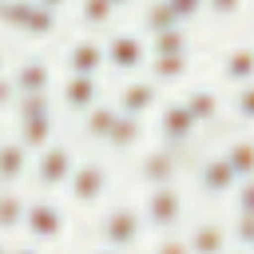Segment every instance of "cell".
I'll return each mask as SVG.
<instances>
[{"label":"cell","mask_w":254,"mask_h":254,"mask_svg":"<svg viewBox=\"0 0 254 254\" xmlns=\"http://www.w3.org/2000/svg\"><path fill=\"white\" fill-rule=\"evenodd\" d=\"M143 222L159 234L167 230H179L183 218H187V194L179 190V183H167V187H147L143 194Z\"/></svg>","instance_id":"1"},{"label":"cell","mask_w":254,"mask_h":254,"mask_svg":"<svg viewBox=\"0 0 254 254\" xmlns=\"http://www.w3.org/2000/svg\"><path fill=\"white\" fill-rule=\"evenodd\" d=\"M143 210L131 206V202H115L111 210H103L99 218V246H111V250H135L143 242Z\"/></svg>","instance_id":"2"},{"label":"cell","mask_w":254,"mask_h":254,"mask_svg":"<svg viewBox=\"0 0 254 254\" xmlns=\"http://www.w3.org/2000/svg\"><path fill=\"white\" fill-rule=\"evenodd\" d=\"M32 242H60L67 234V210L56 198H28L24 206V226H20Z\"/></svg>","instance_id":"3"},{"label":"cell","mask_w":254,"mask_h":254,"mask_svg":"<svg viewBox=\"0 0 254 254\" xmlns=\"http://www.w3.org/2000/svg\"><path fill=\"white\" fill-rule=\"evenodd\" d=\"M107 187H111L107 163H103V159H83V163H75V171H71V179H67V198H71V206H83V210H87V206L103 202Z\"/></svg>","instance_id":"4"},{"label":"cell","mask_w":254,"mask_h":254,"mask_svg":"<svg viewBox=\"0 0 254 254\" xmlns=\"http://www.w3.org/2000/svg\"><path fill=\"white\" fill-rule=\"evenodd\" d=\"M75 151L67 147V143H48L44 151H36V159H32V175H36V187H44V190H56V187H67V179H71V171H75Z\"/></svg>","instance_id":"5"},{"label":"cell","mask_w":254,"mask_h":254,"mask_svg":"<svg viewBox=\"0 0 254 254\" xmlns=\"http://www.w3.org/2000/svg\"><path fill=\"white\" fill-rule=\"evenodd\" d=\"M183 175V151L175 147H151L135 159V179L143 187H167V183H179Z\"/></svg>","instance_id":"6"},{"label":"cell","mask_w":254,"mask_h":254,"mask_svg":"<svg viewBox=\"0 0 254 254\" xmlns=\"http://www.w3.org/2000/svg\"><path fill=\"white\" fill-rule=\"evenodd\" d=\"M103 56H107V67L131 75V71L147 67L151 48H147V40H143L139 32H111V40L103 44Z\"/></svg>","instance_id":"7"},{"label":"cell","mask_w":254,"mask_h":254,"mask_svg":"<svg viewBox=\"0 0 254 254\" xmlns=\"http://www.w3.org/2000/svg\"><path fill=\"white\" fill-rule=\"evenodd\" d=\"M198 131H202V127L190 119V111L183 107V99H171V103L159 107V139H163V147L183 151V147H190V139H194Z\"/></svg>","instance_id":"8"},{"label":"cell","mask_w":254,"mask_h":254,"mask_svg":"<svg viewBox=\"0 0 254 254\" xmlns=\"http://www.w3.org/2000/svg\"><path fill=\"white\" fill-rule=\"evenodd\" d=\"M194 183H198V190H202L206 198H226V194H234V187H238V175L230 171L226 155H222V151H214V155L198 159Z\"/></svg>","instance_id":"9"},{"label":"cell","mask_w":254,"mask_h":254,"mask_svg":"<svg viewBox=\"0 0 254 254\" xmlns=\"http://www.w3.org/2000/svg\"><path fill=\"white\" fill-rule=\"evenodd\" d=\"M8 75L16 83V95H52V83H56L52 64L44 56H24Z\"/></svg>","instance_id":"10"},{"label":"cell","mask_w":254,"mask_h":254,"mask_svg":"<svg viewBox=\"0 0 254 254\" xmlns=\"http://www.w3.org/2000/svg\"><path fill=\"white\" fill-rule=\"evenodd\" d=\"M64 67H67V75H99V71L107 67L103 44H99L95 36H79V40H71L67 52H64Z\"/></svg>","instance_id":"11"},{"label":"cell","mask_w":254,"mask_h":254,"mask_svg":"<svg viewBox=\"0 0 254 254\" xmlns=\"http://www.w3.org/2000/svg\"><path fill=\"white\" fill-rule=\"evenodd\" d=\"M123 115H135V119H143L147 111H155L159 107V83L147 75V79H127L119 91H115V99H111Z\"/></svg>","instance_id":"12"},{"label":"cell","mask_w":254,"mask_h":254,"mask_svg":"<svg viewBox=\"0 0 254 254\" xmlns=\"http://www.w3.org/2000/svg\"><path fill=\"white\" fill-rule=\"evenodd\" d=\"M187 246H190V254H230V226L226 222H218V218H198L187 234Z\"/></svg>","instance_id":"13"},{"label":"cell","mask_w":254,"mask_h":254,"mask_svg":"<svg viewBox=\"0 0 254 254\" xmlns=\"http://www.w3.org/2000/svg\"><path fill=\"white\" fill-rule=\"evenodd\" d=\"M16 139L36 155L44 151L52 139H56V111H44V115H16Z\"/></svg>","instance_id":"14"},{"label":"cell","mask_w":254,"mask_h":254,"mask_svg":"<svg viewBox=\"0 0 254 254\" xmlns=\"http://www.w3.org/2000/svg\"><path fill=\"white\" fill-rule=\"evenodd\" d=\"M218 75L222 83L230 87H242V83H254V44H234L222 52V64H218Z\"/></svg>","instance_id":"15"},{"label":"cell","mask_w":254,"mask_h":254,"mask_svg":"<svg viewBox=\"0 0 254 254\" xmlns=\"http://www.w3.org/2000/svg\"><path fill=\"white\" fill-rule=\"evenodd\" d=\"M60 103L75 115H83L91 103H99V75H67L60 83Z\"/></svg>","instance_id":"16"},{"label":"cell","mask_w":254,"mask_h":254,"mask_svg":"<svg viewBox=\"0 0 254 254\" xmlns=\"http://www.w3.org/2000/svg\"><path fill=\"white\" fill-rule=\"evenodd\" d=\"M28 167H32V151H28L16 135H12V139H0V187L24 183Z\"/></svg>","instance_id":"17"},{"label":"cell","mask_w":254,"mask_h":254,"mask_svg":"<svg viewBox=\"0 0 254 254\" xmlns=\"http://www.w3.org/2000/svg\"><path fill=\"white\" fill-rule=\"evenodd\" d=\"M183 107L190 111V119H194L198 127H214L218 115H222V95H218L214 87H190V91L183 95Z\"/></svg>","instance_id":"18"},{"label":"cell","mask_w":254,"mask_h":254,"mask_svg":"<svg viewBox=\"0 0 254 254\" xmlns=\"http://www.w3.org/2000/svg\"><path fill=\"white\" fill-rule=\"evenodd\" d=\"M56 28H60V12H52V8L32 0L24 20H20V28H16V36H24V40H52Z\"/></svg>","instance_id":"19"},{"label":"cell","mask_w":254,"mask_h":254,"mask_svg":"<svg viewBox=\"0 0 254 254\" xmlns=\"http://www.w3.org/2000/svg\"><path fill=\"white\" fill-rule=\"evenodd\" d=\"M115 119H119V107H115V103H107V99L91 103V107L83 111V123H79V127H83V139H91V143H107Z\"/></svg>","instance_id":"20"},{"label":"cell","mask_w":254,"mask_h":254,"mask_svg":"<svg viewBox=\"0 0 254 254\" xmlns=\"http://www.w3.org/2000/svg\"><path fill=\"white\" fill-rule=\"evenodd\" d=\"M147 67H151V79H155L159 87H167V83H179V79H187V75H190V52L151 56V60H147Z\"/></svg>","instance_id":"21"},{"label":"cell","mask_w":254,"mask_h":254,"mask_svg":"<svg viewBox=\"0 0 254 254\" xmlns=\"http://www.w3.org/2000/svg\"><path fill=\"white\" fill-rule=\"evenodd\" d=\"M143 135H147V127H143V119H135V115H123L119 111V119H115V127H111V135H107V151H115V155H127V151H135L139 143H143Z\"/></svg>","instance_id":"22"},{"label":"cell","mask_w":254,"mask_h":254,"mask_svg":"<svg viewBox=\"0 0 254 254\" xmlns=\"http://www.w3.org/2000/svg\"><path fill=\"white\" fill-rule=\"evenodd\" d=\"M222 155H226L230 171L238 175V183H242V179H254V135H238V139H230V143L222 147Z\"/></svg>","instance_id":"23"},{"label":"cell","mask_w":254,"mask_h":254,"mask_svg":"<svg viewBox=\"0 0 254 254\" xmlns=\"http://www.w3.org/2000/svg\"><path fill=\"white\" fill-rule=\"evenodd\" d=\"M75 16H79V24H83V28L103 32V28H111V24H115L119 8H115L111 0H75Z\"/></svg>","instance_id":"24"},{"label":"cell","mask_w":254,"mask_h":254,"mask_svg":"<svg viewBox=\"0 0 254 254\" xmlns=\"http://www.w3.org/2000/svg\"><path fill=\"white\" fill-rule=\"evenodd\" d=\"M24 206L28 198L16 187H0V234H12L24 226Z\"/></svg>","instance_id":"25"},{"label":"cell","mask_w":254,"mask_h":254,"mask_svg":"<svg viewBox=\"0 0 254 254\" xmlns=\"http://www.w3.org/2000/svg\"><path fill=\"white\" fill-rule=\"evenodd\" d=\"M171 28H187V24L171 12L167 0H151V4L143 8V32H147V36H159V32H171Z\"/></svg>","instance_id":"26"},{"label":"cell","mask_w":254,"mask_h":254,"mask_svg":"<svg viewBox=\"0 0 254 254\" xmlns=\"http://www.w3.org/2000/svg\"><path fill=\"white\" fill-rule=\"evenodd\" d=\"M171 52H190V32L171 28V32L151 36V56H171Z\"/></svg>","instance_id":"27"},{"label":"cell","mask_w":254,"mask_h":254,"mask_svg":"<svg viewBox=\"0 0 254 254\" xmlns=\"http://www.w3.org/2000/svg\"><path fill=\"white\" fill-rule=\"evenodd\" d=\"M230 111H234V119H238L242 127H254V83L234 87V95H230Z\"/></svg>","instance_id":"28"},{"label":"cell","mask_w":254,"mask_h":254,"mask_svg":"<svg viewBox=\"0 0 254 254\" xmlns=\"http://www.w3.org/2000/svg\"><path fill=\"white\" fill-rule=\"evenodd\" d=\"M230 242H234L238 250H250V242H254V214L234 210V222H230Z\"/></svg>","instance_id":"29"},{"label":"cell","mask_w":254,"mask_h":254,"mask_svg":"<svg viewBox=\"0 0 254 254\" xmlns=\"http://www.w3.org/2000/svg\"><path fill=\"white\" fill-rule=\"evenodd\" d=\"M147 254H190V246H187V238H183L179 230H167V234L155 238V246H151Z\"/></svg>","instance_id":"30"},{"label":"cell","mask_w":254,"mask_h":254,"mask_svg":"<svg viewBox=\"0 0 254 254\" xmlns=\"http://www.w3.org/2000/svg\"><path fill=\"white\" fill-rule=\"evenodd\" d=\"M16 115H44V111H52L56 103H52V95H16Z\"/></svg>","instance_id":"31"},{"label":"cell","mask_w":254,"mask_h":254,"mask_svg":"<svg viewBox=\"0 0 254 254\" xmlns=\"http://www.w3.org/2000/svg\"><path fill=\"white\" fill-rule=\"evenodd\" d=\"M246 8V0H202V12H210L214 20H234Z\"/></svg>","instance_id":"32"},{"label":"cell","mask_w":254,"mask_h":254,"mask_svg":"<svg viewBox=\"0 0 254 254\" xmlns=\"http://www.w3.org/2000/svg\"><path fill=\"white\" fill-rule=\"evenodd\" d=\"M234 210L254 214V179H242V183L234 187Z\"/></svg>","instance_id":"33"},{"label":"cell","mask_w":254,"mask_h":254,"mask_svg":"<svg viewBox=\"0 0 254 254\" xmlns=\"http://www.w3.org/2000/svg\"><path fill=\"white\" fill-rule=\"evenodd\" d=\"M167 4H171V12H175L183 24H190V20L202 16V0H167Z\"/></svg>","instance_id":"34"},{"label":"cell","mask_w":254,"mask_h":254,"mask_svg":"<svg viewBox=\"0 0 254 254\" xmlns=\"http://www.w3.org/2000/svg\"><path fill=\"white\" fill-rule=\"evenodd\" d=\"M12 103H16V83H12V75L4 71V75H0V111H8Z\"/></svg>","instance_id":"35"},{"label":"cell","mask_w":254,"mask_h":254,"mask_svg":"<svg viewBox=\"0 0 254 254\" xmlns=\"http://www.w3.org/2000/svg\"><path fill=\"white\" fill-rule=\"evenodd\" d=\"M36 4H44V8H52V12H64L71 0H36Z\"/></svg>","instance_id":"36"},{"label":"cell","mask_w":254,"mask_h":254,"mask_svg":"<svg viewBox=\"0 0 254 254\" xmlns=\"http://www.w3.org/2000/svg\"><path fill=\"white\" fill-rule=\"evenodd\" d=\"M8 254H44V250H40V246H12Z\"/></svg>","instance_id":"37"},{"label":"cell","mask_w":254,"mask_h":254,"mask_svg":"<svg viewBox=\"0 0 254 254\" xmlns=\"http://www.w3.org/2000/svg\"><path fill=\"white\" fill-rule=\"evenodd\" d=\"M91 254H123V250H111V246H95Z\"/></svg>","instance_id":"38"},{"label":"cell","mask_w":254,"mask_h":254,"mask_svg":"<svg viewBox=\"0 0 254 254\" xmlns=\"http://www.w3.org/2000/svg\"><path fill=\"white\" fill-rule=\"evenodd\" d=\"M111 4H115V8H119V12H123V8H131V4H135V0H111Z\"/></svg>","instance_id":"39"},{"label":"cell","mask_w":254,"mask_h":254,"mask_svg":"<svg viewBox=\"0 0 254 254\" xmlns=\"http://www.w3.org/2000/svg\"><path fill=\"white\" fill-rule=\"evenodd\" d=\"M4 67H8V52L0 48V75H4Z\"/></svg>","instance_id":"40"},{"label":"cell","mask_w":254,"mask_h":254,"mask_svg":"<svg viewBox=\"0 0 254 254\" xmlns=\"http://www.w3.org/2000/svg\"><path fill=\"white\" fill-rule=\"evenodd\" d=\"M8 250H12V246H4V242H0V254H8Z\"/></svg>","instance_id":"41"},{"label":"cell","mask_w":254,"mask_h":254,"mask_svg":"<svg viewBox=\"0 0 254 254\" xmlns=\"http://www.w3.org/2000/svg\"><path fill=\"white\" fill-rule=\"evenodd\" d=\"M250 254H254V242H250Z\"/></svg>","instance_id":"42"},{"label":"cell","mask_w":254,"mask_h":254,"mask_svg":"<svg viewBox=\"0 0 254 254\" xmlns=\"http://www.w3.org/2000/svg\"><path fill=\"white\" fill-rule=\"evenodd\" d=\"M238 254H246V250H238Z\"/></svg>","instance_id":"43"},{"label":"cell","mask_w":254,"mask_h":254,"mask_svg":"<svg viewBox=\"0 0 254 254\" xmlns=\"http://www.w3.org/2000/svg\"><path fill=\"white\" fill-rule=\"evenodd\" d=\"M0 139H4V135H0Z\"/></svg>","instance_id":"44"}]
</instances>
